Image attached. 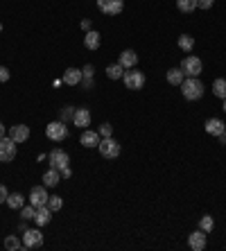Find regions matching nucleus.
I'll return each mask as SVG.
<instances>
[{"instance_id":"nucleus-1","label":"nucleus","mask_w":226,"mask_h":251,"mask_svg":"<svg viewBox=\"0 0 226 251\" xmlns=\"http://www.w3.org/2000/svg\"><path fill=\"white\" fill-rule=\"evenodd\" d=\"M181 93L188 102H197V100L203 98V84L199 77H186L183 82H181Z\"/></svg>"},{"instance_id":"nucleus-2","label":"nucleus","mask_w":226,"mask_h":251,"mask_svg":"<svg viewBox=\"0 0 226 251\" xmlns=\"http://www.w3.org/2000/svg\"><path fill=\"white\" fill-rule=\"evenodd\" d=\"M122 82H125V86L129 88V91H140V88L145 86V73H140L138 68H129L125 70V75H122Z\"/></svg>"},{"instance_id":"nucleus-3","label":"nucleus","mask_w":226,"mask_h":251,"mask_svg":"<svg viewBox=\"0 0 226 251\" xmlns=\"http://www.w3.org/2000/svg\"><path fill=\"white\" fill-rule=\"evenodd\" d=\"M181 70H183V75L186 77H199L203 73L201 59L195 57V54H188V57L181 61Z\"/></svg>"},{"instance_id":"nucleus-4","label":"nucleus","mask_w":226,"mask_h":251,"mask_svg":"<svg viewBox=\"0 0 226 251\" xmlns=\"http://www.w3.org/2000/svg\"><path fill=\"white\" fill-rule=\"evenodd\" d=\"M98 152L102 154L104 158H118L120 156V143H118L113 136H109V138H102L98 145Z\"/></svg>"},{"instance_id":"nucleus-5","label":"nucleus","mask_w":226,"mask_h":251,"mask_svg":"<svg viewBox=\"0 0 226 251\" xmlns=\"http://www.w3.org/2000/svg\"><path fill=\"white\" fill-rule=\"evenodd\" d=\"M46 136L52 143H61V140L68 138V127H66V123H61V120H54V123H50L46 127Z\"/></svg>"},{"instance_id":"nucleus-6","label":"nucleus","mask_w":226,"mask_h":251,"mask_svg":"<svg viewBox=\"0 0 226 251\" xmlns=\"http://www.w3.org/2000/svg\"><path fill=\"white\" fill-rule=\"evenodd\" d=\"M16 145L9 136L5 138H0V163H12L14 158H16Z\"/></svg>"},{"instance_id":"nucleus-7","label":"nucleus","mask_w":226,"mask_h":251,"mask_svg":"<svg viewBox=\"0 0 226 251\" xmlns=\"http://www.w3.org/2000/svg\"><path fill=\"white\" fill-rule=\"evenodd\" d=\"M43 245V233L39 228H25L23 231V249H36Z\"/></svg>"},{"instance_id":"nucleus-8","label":"nucleus","mask_w":226,"mask_h":251,"mask_svg":"<svg viewBox=\"0 0 226 251\" xmlns=\"http://www.w3.org/2000/svg\"><path fill=\"white\" fill-rule=\"evenodd\" d=\"M48 161H50V168H54V170H61L64 168H68V163H70V156H68V152L66 150H52V152L48 154Z\"/></svg>"},{"instance_id":"nucleus-9","label":"nucleus","mask_w":226,"mask_h":251,"mask_svg":"<svg viewBox=\"0 0 226 251\" xmlns=\"http://www.w3.org/2000/svg\"><path fill=\"white\" fill-rule=\"evenodd\" d=\"M98 2V9L106 16H118V14L125 9V0H95Z\"/></svg>"},{"instance_id":"nucleus-10","label":"nucleus","mask_w":226,"mask_h":251,"mask_svg":"<svg viewBox=\"0 0 226 251\" xmlns=\"http://www.w3.org/2000/svg\"><path fill=\"white\" fill-rule=\"evenodd\" d=\"M48 199H50V195H48L46 186H34L29 190V204L36 206V208H39V206H46Z\"/></svg>"},{"instance_id":"nucleus-11","label":"nucleus","mask_w":226,"mask_h":251,"mask_svg":"<svg viewBox=\"0 0 226 251\" xmlns=\"http://www.w3.org/2000/svg\"><path fill=\"white\" fill-rule=\"evenodd\" d=\"M73 125H75V127H81V129L91 127V111H88L86 106H79V109H75V116H73Z\"/></svg>"},{"instance_id":"nucleus-12","label":"nucleus","mask_w":226,"mask_h":251,"mask_svg":"<svg viewBox=\"0 0 226 251\" xmlns=\"http://www.w3.org/2000/svg\"><path fill=\"white\" fill-rule=\"evenodd\" d=\"M9 138L14 140V143H25V140L29 138V127L27 125H14V127H9Z\"/></svg>"},{"instance_id":"nucleus-13","label":"nucleus","mask_w":226,"mask_h":251,"mask_svg":"<svg viewBox=\"0 0 226 251\" xmlns=\"http://www.w3.org/2000/svg\"><path fill=\"white\" fill-rule=\"evenodd\" d=\"M100 140H102V136H100L98 131H93V129H84L79 136V143L84 147H88V150H91V147H98Z\"/></svg>"},{"instance_id":"nucleus-14","label":"nucleus","mask_w":226,"mask_h":251,"mask_svg":"<svg viewBox=\"0 0 226 251\" xmlns=\"http://www.w3.org/2000/svg\"><path fill=\"white\" fill-rule=\"evenodd\" d=\"M188 247H190L192 251H203L206 249V233H203L201 228L188 235Z\"/></svg>"},{"instance_id":"nucleus-15","label":"nucleus","mask_w":226,"mask_h":251,"mask_svg":"<svg viewBox=\"0 0 226 251\" xmlns=\"http://www.w3.org/2000/svg\"><path fill=\"white\" fill-rule=\"evenodd\" d=\"M118 64H120L125 70L136 68V64H138V54L133 52V50H122V52H120V59H118Z\"/></svg>"},{"instance_id":"nucleus-16","label":"nucleus","mask_w":226,"mask_h":251,"mask_svg":"<svg viewBox=\"0 0 226 251\" xmlns=\"http://www.w3.org/2000/svg\"><path fill=\"white\" fill-rule=\"evenodd\" d=\"M203 129H206L210 136H222V134H224V129H226V125L222 123L220 118H208V120H206V125H203Z\"/></svg>"},{"instance_id":"nucleus-17","label":"nucleus","mask_w":226,"mask_h":251,"mask_svg":"<svg viewBox=\"0 0 226 251\" xmlns=\"http://www.w3.org/2000/svg\"><path fill=\"white\" fill-rule=\"evenodd\" d=\"M81 79H84V75H81L79 68H66V73H64V84H68V86H79Z\"/></svg>"},{"instance_id":"nucleus-18","label":"nucleus","mask_w":226,"mask_h":251,"mask_svg":"<svg viewBox=\"0 0 226 251\" xmlns=\"http://www.w3.org/2000/svg\"><path fill=\"white\" fill-rule=\"evenodd\" d=\"M100 43H102V34H100L98 29H91V32H86V36H84V46H86V50H98Z\"/></svg>"},{"instance_id":"nucleus-19","label":"nucleus","mask_w":226,"mask_h":251,"mask_svg":"<svg viewBox=\"0 0 226 251\" xmlns=\"http://www.w3.org/2000/svg\"><path fill=\"white\" fill-rule=\"evenodd\" d=\"M50 220H52V210L48 208V204L39 206V208H36V215H34L36 226H46V224H50Z\"/></svg>"},{"instance_id":"nucleus-20","label":"nucleus","mask_w":226,"mask_h":251,"mask_svg":"<svg viewBox=\"0 0 226 251\" xmlns=\"http://www.w3.org/2000/svg\"><path fill=\"white\" fill-rule=\"evenodd\" d=\"M59 181H61V172H59V170L50 168V170H46V172H43V186H46V188L59 186Z\"/></svg>"},{"instance_id":"nucleus-21","label":"nucleus","mask_w":226,"mask_h":251,"mask_svg":"<svg viewBox=\"0 0 226 251\" xmlns=\"http://www.w3.org/2000/svg\"><path fill=\"white\" fill-rule=\"evenodd\" d=\"M165 77H168V84H172V86H181V82L186 79V75H183L181 68H170Z\"/></svg>"},{"instance_id":"nucleus-22","label":"nucleus","mask_w":226,"mask_h":251,"mask_svg":"<svg viewBox=\"0 0 226 251\" xmlns=\"http://www.w3.org/2000/svg\"><path fill=\"white\" fill-rule=\"evenodd\" d=\"M5 204L9 206V208L18 210V208H23V206H25V199H23V195H21V193H9V195H7Z\"/></svg>"},{"instance_id":"nucleus-23","label":"nucleus","mask_w":226,"mask_h":251,"mask_svg":"<svg viewBox=\"0 0 226 251\" xmlns=\"http://www.w3.org/2000/svg\"><path fill=\"white\" fill-rule=\"evenodd\" d=\"M176 9L181 14H190L197 9V0H176Z\"/></svg>"},{"instance_id":"nucleus-24","label":"nucleus","mask_w":226,"mask_h":251,"mask_svg":"<svg viewBox=\"0 0 226 251\" xmlns=\"http://www.w3.org/2000/svg\"><path fill=\"white\" fill-rule=\"evenodd\" d=\"M122 75H125V68H122L120 64L106 66V77H109V79H122Z\"/></svg>"},{"instance_id":"nucleus-25","label":"nucleus","mask_w":226,"mask_h":251,"mask_svg":"<svg viewBox=\"0 0 226 251\" xmlns=\"http://www.w3.org/2000/svg\"><path fill=\"white\" fill-rule=\"evenodd\" d=\"M213 93H215V98L226 100V79H215L213 82Z\"/></svg>"},{"instance_id":"nucleus-26","label":"nucleus","mask_w":226,"mask_h":251,"mask_svg":"<svg viewBox=\"0 0 226 251\" xmlns=\"http://www.w3.org/2000/svg\"><path fill=\"white\" fill-rule=\"evenodd\" d=\"M5 249L21 251V249H23V242L18 240V235H7V238H5Z\"/></svg>"},{"instance_id":"nucleus-27","label":"nucleus","mask_w":226,"mask_h":251,"mask_svg":"<svg viewBox=\"0 0 226 251\" xmlns=\"http://www.w3.org/2000/svg\"><path fill=\"white\" fill-rule=\"evenodd\" d=\"M179 48L183 50V52H190L192 48H195V39H192L190 34H181L179 36Z\"/></svg>"},{"instance_id":"nucleus-28","label":"nucleus","mask_w":226,"mask_h":251,"mask_svg":"<svg viewBox=\"0 0 226 251\" xmlns=\"http://www.w3.org/2000/svg\"><path fill=\"white\" fill-rule=\"evenodd\" d=\"M199 228H201L203 233L208 235L210 231H213V228H215V220H213V217H210V215H203L201 220H199Z\"/></svg>"},{"instance_id":"nucleus-29","label":"nucleus","mask_w":226,"mask_h":251,"mask_svg":"<svg viewBox=\"0 0 226 251\" xmlns=\"http://www.w3.org/2000/svg\"><path fill=\"white\" fill-rule=\"evenodd\" d=\"M61 206H64V199L59 197V195H52V197L48 199V208L52 210V213H57V210H61Z\"/></svg>"},{"instance_id":"nucleus-30","label":"nucleus","mask_w":226,"mask_h":251,"mask_svg":"<svg viewBox=\"0 0 226 251\" xmlns=\"http://www.w3.org/2000/svg\"><path fill=\"white\" fill-rule=\"evenodd\" d=\"M34 215H36V206L27 204V206H23V208H21V217H23L25 222H27V220H34Z\"/></svg>"},{"instance_id":"nucleus-31","label":"nucleus","mask_w":226,"mask_h":251,"mask_svg":"<svg viewBox=\"0 0 226 251\" xmlns=\"http://www.w3.org/2000/svg\"><path fill=\"white\" fill-rule=\"evenodd\" d=\"M73 116H75V106H64V111H61V118H59V120H61V123H73Z\"/></svg>"},{"instance_id":"nucleus-32","label":"nucleus","mask_w":226,"mask_h":251,"mask_svg":"<svg viewBox=\"0 0 226 251\" xmlns=\"http://www.w3.org/2000/svg\"><path fill=\"white\" fill-rule=\"evenodd\" d=\"M102 138H109V136H113V127H111L109 123H102L100 125V131H98Z\"/></svg>"},{"instance_id":"nucleus-33","label":"nucleus","mask_w":226,"mask_h":251,"mask_svg":"<svg viewBox=\"0 0 226 251\" xmlns=\"http://www.w3.org/2000/svg\"><path fill=\"white\" fill-rule=\"evenodd\" d=\"M215 5V0H197V9H210Z\"/></svg>"},{"instance_id":"nucleus-34","label":"nucleus","mask_w":226,"mask_h":251,"mask_svg":"<svg viewBox=\"0 0 226 251\" xmlns=\"http://www.w3.org/2000/svg\"><path fill=\"white\" fill-rule=\"evenodd\" d=\"M81 75H84V79H93V66L88 64L81 68Z\"/></svg>"},{"instance_id":"nucleus-35","label":"nucleus","mask_w":226,"mask_h":251,"mask_svg":"<svg viewBox=\"0 0 226 251\" xmlns=\"http://www.w3.org/2000/svg\"><path fill=\"white\" fill-rule=\"evenodd\" d=\"M7 195H9L7 186H5V183H0V204H5V201H7Z\"/></svg>"},{"instance_id":"nucleus-36","label":"nucleus","mask_w":226,"mask_h":251,"mask_svg":"<svg viewBox=\"0 0 226 251\" xmlns=\"http://www.w3.org/2000/svg\"><path fill=\"white\" fill-rule=\"evenodd\" d=\"M7 79H9V70L5 66H0V84H5Z\"/></svg>"},{"instance_id":"nucleus-37","label":"nucleus","mask_w":226,"mask_h":251,"mask_svg":"<svg viewBox=\"0 0 226 251\" xmlns=\"http://www.w3.org/2000/svg\"><path fill=\"white\" fill-rule=\"evenodd\" d=\"M93 79H81V86H84V88H86V91H91V88H93Z\"/></svg>"},{"instance_id":"nucleus-38","label":"nucleus","mask_w":226,"mask_h":251,"mask_svg":"<svg viewBox=\"0 0 226 251\" xmlns=\"http://www.w3.org/2000/svg\"><path fill=\"white\" fill-rule=\"evenodd\" d=\"M70 176H73V170H70V168L61 170V179H70Z\"/></svg>"},{"instance_id":"nucleus-39","label":"nucleus","mask_w":226,"mask_h":251,"mask_svg":"<svg viewBox=\"0 0 226 251\" xmlns=\"http://www.w3.org/2000/svg\"><path fill=\"white\" fill-rule=\"evenodd\" d=\"M81 29H84V32H91V21H88V18L81 21Z\"/></svg>"},{"instance_id":"nucleus-40","label":"nucleus","mask_w":226,"mask_h":251,"mask_svg":"<svg viewBox=\"0 0 226 251\" xmlns=\"http://www.w3.org/2000/svg\"><path fill=\"white\" fill-rule=\"evenodd\" d=\"M0 138H5V125L0 123Z\"/></svg>"},{"instance_id":"nucleus-41","label":"nucleus","mask_w":226,"mask_h":251,"mask_svg":"<svg viewBox=\"0 0 226 251\" xmlns=\"http://www.w3.org/2000/svg\"><path fill=\"white\" fill-rule=\"evenodd\" d=\"M217 138H220V143H222V145H226V134H222V136H217Z\"/></svg>"},{"instance_id":"nucleus-42","label":"nucleus","mask_w":226,"mask_h":251,"mask_svg":"<svg viewBox=\"0 0 226 251\" xmlns=\"http://www.w3.org/2000/svg\"><path fill=\"white\" fill-rule=\"evenodd\" d=\"M224 111H226V100H224Z\"/></svg>"},{"instance_id":"nucleus-43","label":"nucleus","mask_w":226,"mask_h":251,"mask_svg":"<svg viewBox=\"0 0 226 251\" xmlns=\"http://www.w3.org/2000/svg\"><path fill=\"white\" fill-rule=\"evenodd\" d=\"M0 32H2V23H0Z\"/></svg>"},{"instance_id":"nucleus-44","label":"nucleus","mask_w":226,"mask_h":251,"mask_svg":"<svg viewBox=\"0 0 226 251\" xmlns=\"http://www.w3.org/2000/svg\"><path fill=\"white\" fill-rule=\"evenodd\" d=\"M224 134H226V129H224Z\"/></svg>"}]
</instances>
